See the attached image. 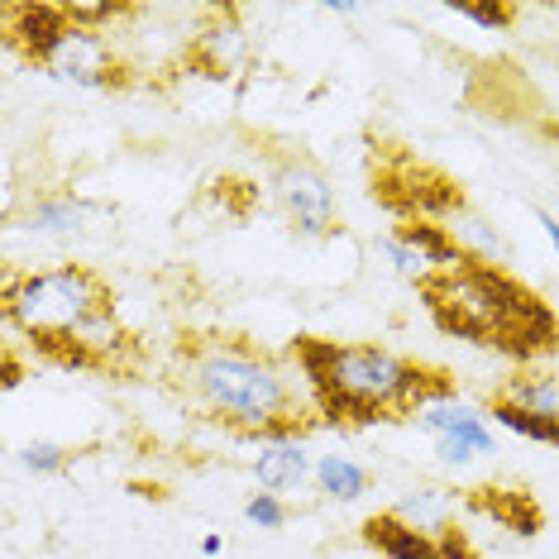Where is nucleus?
<instances>
[{"label": "nucleus", "instance_id": "3", "mask_svg": "<svg viewBox=\"0 0 559 559\" xmlns=\"http://www.w3.org/2000/svg\"><path fill=\"white\" fill-rule=\"evenodd\" d=\"M182 368L197 402L215 421H225L239 436H253L263 444L297 440L311 421L301 416V402L292 392L287 373L263 349L230 335H187L182 340Z\"/></svg>", "mask_w": 559, "mask_h": 559}, {"label": "nucleus", "instance_id": "19", "mask_svg": "<svg viewBox=\"0 0 559 559\" xmlns=\"http://www.w3.org/2000/svg\"><path fill=\"white\" fill-rule=\"evenodd\" d=\"M488 416H492V421H498L502 430H512V436H521V440L555 444V450H559V421H555V416L526 412V406H512V402H502V397H492Z\"/></svg>", "mask_w": 559, "mask_h": 559}, {"label": "nucleus", "instance_id": "10", "mask_svg": "<svg viewBox=\"0 0 559 559\" xmlns=\"http://www.w3.org/2000/svg\"><path fill=\"white\" fill-rule=\"evenodd\" d=\"M464 502L474 507L478 516H492L502 531H512V536H521V540L540 536V526H545L540 502L531 498L526 488H492V483H483V488L464 492Z\"/></svg>", "mask_w": 559, "mask_h": 559}, {"label": "nucleus", "instance_id": "25", "mask_svg": "<svg viewBox=\"0 0 559 559\" xmlns=\"http://www.w3.org/2000/svg\"><path fill=\"white\" fill-rule=\"evenodd\" d=\"M378 249H383V253H388V259H392V269H397L402 277H412V283H421V277L430 273V269H426V259H421V253H416V249H406V245H402V239H397V235H383V239H378Z\"/></svg>", "mask_w": 559, "mask_h": 559}, {"label": "nucleus", "instance_id": "28", "mask_svg": "<svg viewBox=\"0 0 559 559\" xmlns=\"http://www.w3.org/2000/svg\"><path fill=\"white\" fill-rule=\"evenodd\" d=\"M536 221H540V230H545V239H550V249L559 253V221H555V215H550V211H540V206H536Z\"/></svg>", "mask_w": 559, "mask_h": 559}, {"label": "nucleus", "instance_id": "27", "mask_svg": "<svg viewBox=\"0 0 559 559\" xmlns=\"http://www.w3.org/2000/svg\"><path fill=\"white\" fill-rule=\"evenodd\" d=\"M436 454H440L444 464H454V468L474 460V450H468V444H460V440H436Z\"/></svg>", "mask_w": 559, "mask_h": 559}, {"label": "nucleus", "instance_id": "24", "mask_svg": "<svg viewBox=\"0 0 559 559\" xmlns=\"http://www.w3.org/2000/svg\"><path fill=\"white\" fill-rule=\"evenodd\" d=\"M245 516L253 521V526H263V531H283L287 526V507L277 492H253V498L245 502Z\"/></svg>", "mask_w": 559, "mask_h": 559}, {"label": "nucleus", "instance_id": "9", "mask_svg": "<svg viewBox=\"0 0 559 559\" xmlns=\"http://www.w3.org/2000/svg\"><path fill=\"white\" fill-rule=\"evenodd\" d=\"M0 15H5L10 48H20V53L29 62H39V68H44V58L58 48L62 34L72 29L68 5H53V0H10Z\"/></svg>", "mask_w": 559, "mask_h": 559}, {"label": "nucleus", "instance_id": "1", "mask_svg": "<svg viewBox=\"0 0 559 559\" xmlns=\"http://www.w3.org/2000/svg\"><path fill=\"white\" fill-rule=\"evenodd\" d=\"M287 359L307 378L316 412L335 426L402 421L450 397V378L440 368L412 364L383 345H340L325 335H297L287 345Z\"/></svg>", "mask_w": 559, "mask_h": 559}, {"label": "nucleus", "instance_id": "6", "mask_svg": "<svg viewBox=\"0 0 559 559\" xmlns=\"http://www.w3.org/2000/svg\"><path fill=\"white\" fill-rule=\"evenodd\" d=\"M273 197H277V206H283V215L292 221V230L297 235H311V239L335 235V225H340L335 187H330V177L316 168L311 158L277 154V163H273Z\"/></svg>", "mask_w": 559, "mask_h": 559}, {"label": "nucleus", "instance_id": "15", "mask_svg": "<svg viewBox=\"0 0 559 559\" xmlns=\"http://www.w3.org/2000/svg\"><path fill=\"white\" fill-rule=\"evenodd\" d=\"M402 239L406 249H416L426 259V269L430 273H444V269H460V263L468 259V253L460 249V239H454L444 225H436V221H406V225H397L392 230Z\"/></svg>", "mask_w": 559, "mask_h": 559}, {"label": "nucleus", "instance_id": "20", "mask_svg": "<svg viewBox=\"0 0 559 559\" xmlns=\"http://www.w3.org/2000/svg\"><path fill=\"white\" fill-rule=\"evenodd\" d=\"M392 512L402 521H412L416 531H426V536H436L440 526H450V492L444 488H412Z\"/></svg>", "mask_w": 559, "mask_h": 559}, {"label": "nucleus", "instance_id": "16", "mask_svg": "<svg viewBox=\"0 0 559 559\" xmlns=\"http://www.w3.org/2000/svg\"><path fill=\"white\" fill-rule=\"evenodd\" d=\"M444 230L460 239V249L468 253V259H478V263H498V269H502V263L512 259L507 239H502L498 230H492V225L483 221L478 211H468V206H464V211H454L450 221H444Z\"/></svg>", "mask_w": 559, "mask_h": 559}, {"label": "nucleus", "instance_id": "4", "mask_svg": "<svg viewBox=\"0 0 559 559\" xmlns=\"http://www.w3.org/2000/svg\"><path fill=\"white\" fill-rule=\"evenodd\" d=\"M106 277L86 263H58L44 273H5L0 311L10 330H24L34 349L53 364L92 368L100 364L106 335L116 340V311H110Z\"/></svg>", "mask_w": 559, "mask_h": 559}, {"label": "nucleus", "instance_id": "21", "mask_svg": "<svg viewBox=\"0 0 559 559\" xmlns=\"http://www.w3.org/2000/svg\"><path fill=\"white\" fill-rule=\"evenodd\" d=\"M68 460H72V450H62L53 440H34V444H24V454H20V464L29 468V474H62Z\"/></svg>", "mask_w": 559, "mask_h": 559}, {"label": "nucleus", "instance_id": "29", "mask_svg": "<svg viewBox=\"0 0 559 559\" xmlns=\"http://www.w3.org/2000/svg\"><path fill=\"white\" fill-rule=\"evenodd\" d=\"M221 550H225V540L215 536V531H206V536H201V555H206V559H215Z\"/></svg>", "mask_w": 559, "mask_h": 559}, {"label": "nucleus", "instance_id": "30", "mask_svg": "<svg viewBox=\"0 0 559 559\" xmlns=\"http://www.w3.org/2000/svg\"><path fill=\"white\" fill-rule=\"evenodd\" d=\"M325 15H359L354 0H325Z\"/></svg>", "mask_w": 559, "mask_h": 559}, {"label": "nucleus", "instance_id": "26", "mask_svg": "<svg viewBox=\"0 0 559 559\" xmlns=\"http://www.w3.org/2000/svg\"><path fill=\"white\" fill-rule=\"evenodd\" d=\"M436 550H440V559H478V550L468 545V531H460L454 521L436 531Z\"/></svg>", "mask_w": 559, "mask_h": 559}, {"label": "nucleus", "instance_id": "8", "mask_svg": "<svg viewBox=\"0 0 559 559\" xmlns=\"http://www.w3.org/2000/svg\"><path fill=\"white\" fill-rule=\"evenodd\" d=\"M182 62L206 82H230L249 62V29L239 24L235 10H206L187 39Z\"/></svg>", "mask_w": 559, "mask_h": 559}, {"label": "nucleus", "instance_id": "22", "mask_svg": "<svg viewBox=\"0 0 559 559\" xmlns=\"http://www.w3.org/2000/svg\"><path fill=\"white\" fill-rule=\"evenodd\" d=\"M68 15H72V24H82V29L106 34L100 24H110V20L130 15V5H110V0H68Z\"/></svg>", "mask_w": 559, "mask_h": 559}, {"label": "nucleus", "instance_id": "13", "mask_svg": "<svg viewBox=\"0 0 559 559\" xmlns=\"http://www.w3.org/2000/svg\"><path fill=\"white\" fill-rule=\"evenodd\" d=\"M359 536H364L368 550H378L383 559H440L436 536L416 531L412 521H402L397 512H378V516H368Z\"/></svg>", "mask_w": 559, "mask_h": 559}, {"label": "nucleus", "instance_id": "12", "mask_svg": "<svg viewBox=\"0 0 559 559\" xmlns=\"http://www.w3.org/2000/svg\"><path fill=\"white\" fill-rule=\"evenodd\" d=\"M100 206H92L86 197L78 192H53V197H39L29 211H24V225L20 230L29 235H48V239H68V235H86V225L100 221Z\"/></svg>", "mask_w": 559, "mask_h": 559}, {"label": "nucleus", "instance_id": "23", "mask_svg": "<svg viewBox=\"0 0 559 559\" xmlns=\"http://www.w3.org/2000/svg\"><path fill=\"white\" fill-rule=\"evenodd\" d=\"M444 10H454V15L474 20L478 29H507V24L516 20V5H478V0H450Z\"/></svg>", "mask_w": 559, "mask_h": 559}, {"label": "nucleus", "instance_id": "11", "mask_svg": "<svg viewBox=\"0 0 559 559\" xmlns=\"http://www.w3.org/2000/svg\"><path fill=\"white\" fill-rule=\"evenodd\" d=\"M416 426L430 430L436 440H460L468 444L474 454H498V440H492L488 421H483L478 406H464V402H430L421 416H416Z\"/></svg>", "mask_w": 559, "mask_h": 559}, {"label": "nucleus", "instance_id": "14", "mask_svg": "<svg viewBox=\"0 0 559 559\" xmlns=\"http://www.w3.org/2000/svg\"><path fill=\"white\" fill-rule=\"evenodd\" d=\"M316 474V464L307 460V450H301L297 440H283V444H263L259 454H253V478L263 483V492H292L301 488Z\"/></svg>", "mask_w": 559, "mask_h": 559}, {"label": "nucleus", "instance_id": "18", "mask_svg": "<svg viewBox=\"0 0 559 559\" xmlns=\"http://www.w3.org/2000/svg\"><path fill=\"white\" fill-rule=\"evenodd\" d=\"M316 488H321L330 502H359L368 492V468L345 460V454H321V460H316Z\"/></svg>", "mask_w": 559, "mask_h": 559}, {"label": "nucleus", "instance_id": "5", "mask_svg": "<svg viewBox=\"0 0 559 559\" xmlns=\"http://www.w3.org/2000/svg\"><path fill=\"white\" fill-rule=\"evenodd\" d=\"M373 197L383 201V206L397 215V221H450L454 211H464L468 201L460 192V182L454 177H444L436 168H426V163L397 154L392 168H378L373 173Z\"/></svg>", "mask_w": 559, "mask_h": 559}, {"label": "nucleus", "instance_id": "17", "mask_svg": "<svg viewBox=\"0 0 559 559\" xmlns=\"http://www.w3.org/2000/svg\"><path fill=\"white\" fill-rule=\"evenodd\" d=\"M498 397L559 421V373H531V368H521V373L507 378V388L498 392Z\"/></svg>", "mask_w": 559, "mask_h": 559}, {"label": "nucleus", "instance_id": "31", "mask_svg": "<svg viewBox=\"0 0 559 559\" xmlns=\"http://www.w3.org/2000/svg\"><path fill=\"white\" fill-rule=\"evenodd\" d=\"M5 388H20V364H15V359L5 364Z\"/></svg>", "mask_w": 559, "mask_h": 559}, {"label": "nucleus", "instance_id": "2", "mask_svg": "<svg viewBox=\"0 0 559 559\" xmlns=\"http://www.w3.org/2000/svg\"><path fill=\"white\" fill-rule=\"evenodd\" d=\"M416 292H421L430 321L454 340H468L478 349H498L512 364H540L559 354L555 307L540 292H531L521 277L498 269V263L464 259L460 269L426 273Z\"/></svg>", "mask_w": 559, "mask_h": 559}, {"label": "nucleus", "instance_id": "7", "mask_svg": "<svg viewBox=\"0 0 559 559\" xmlns=\"http://www.w3.org/2000/svg\"><path fill=\"white\" fill-rule=\"evenodd\" d=\"M44 72L58 82L86 86V92H116V86L130 82L124 78L130 68L116 58V48H110L106 34L82 29V24H72V29L58 39V48L44 58Z\"/></svg>", "mask_w": 559, "mask_h": 559}]
</instances>
